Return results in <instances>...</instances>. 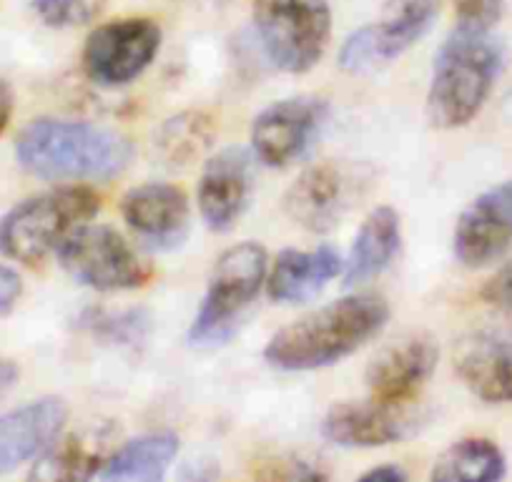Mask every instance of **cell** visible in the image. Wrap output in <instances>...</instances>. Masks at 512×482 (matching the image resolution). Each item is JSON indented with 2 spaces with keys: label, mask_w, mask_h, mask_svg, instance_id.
Segmentation results:
<instances>
[{
  "label": "cell",
  "mask_w": 512,
  "mask_h": 482,
  "mask_svg": "<svg viewBox=\"0 0 512 482\" xmlns=\"http://www.w3.org/2000/svg\"><path fill=\"white\" fill-rule=\"evenodd\" d=\"M387 319L390 304L379 294H349L279 329L264 359L284 372L322 370L377 337Z\"/></svg>",
  "instance_id": "1"
},
{
  "label": "cell",
  "mask_w": 512,
  "mask_h": 482,
  "mask_svg": "<svg viewBox=\"0 0 512 482\" xmlns=\"http://www.w3.org/2000/svg\"><path fill=\"white\" fill-rule=\"evenodd\" d=\"M16 159L43 181H108L128 169L134 146L106 126L36 118L18 134Z\"/></svg>",
  "instance_id": "2"
},
{
  "label": "cell",
  "mask_w": 512,
  "mask_h": 482,
  "mask_svg": "<svg viewBox=\"0 0 512 482\" xmlns=\"http://www.w3.org/2000/svg\"><path fill=\"white\" fill-rule=\"evenodd\" d=\"M502 71V46L490 28L457 26L435 56L427 116L435 129H462L482 111Z\"/></svg>",
  "instance_id": "3"
},
{
  "label": "cell",
  "mask_w": 512,
  "mask_h": 482,
  "mask_svg": "<svg viewBox=\"0 0 512 482\" xmlns=\"http://www.w3.org/2000/svg\"><path fill=\"white\" fill-rule=\"evenodd\" d=\"M98 204L101 199L83 186L31 196L0 219V254L28 267L46 262L73 231L98 214Z\"/></svg>",
  "instance_id": "4"
},
{
  "label": "cell",
  "mask_w": 512,
  "mask_h": 482,
  "mask_svg": "<svg viewBox=\"0 0 512 482\" xmlns=\"http://www.w3.org/2000/svg\"><path fill=\"white\" fill-rule=\"evenodd\" d=\"M267 279V249L256 241H244L226 249L214 264L209 289L189 329L194 347L211 349L229 342L241 317L256 299Z\"/></svg>",
  "instance_id": "5"
},
{
  "label": "cell",
  "mask_w": 512,
  "mask_h": 482,
  "mask_svg": "<svg viewBox=\"0 0 512 482\" xmlns=\"http://www.w3.org/2000/svg\"><path fill=\"white\" fill-rule=\"evenodd\" d=\"M254 26L274 66L307 73L327 51L332 11L327 0H254Z\"/></svg>",
  "instance_id": "6"
},
{
  "label": "cell",
  "mask_w": 512,
  "mask_h": 482,
  "mask_svg": "<svg viewBox=\"0 0 512 482\" xmlns=\"http://www.w3.org/2000/svg\"><path fill=\"white\" fill-rule=\"evenodd\" d=\"M61 267L83 287L96 292H128L149 282L151 272L116 229L83 224L58 249Z\"/></svg>",
  "instance_id": "7"
},
{
  "label": "cell",
  "mask_w": 512,
  "mask_h": 482,
  "mask_svg": "<svg viewBox=\"0 0 512 482\" xmlns=\"http://www.w3.org/2000/svg\"><path fill=\"white\" fill-rule=\"evenodd\" d=\"M440 11V0H387L372 26L354 31L339 51V66L347 73H367L410 51Z\"/></svg>",
  "instance_id": "8"
},
{
  "label": "cell",
  "mask_w": 512,
  "mask_h": 482,
  "mask_svg": "<svg viewBox=\"0 0 512 482\" xmlns=\"http://www.w3.org/2000/svg\"><path fill=\"white\" fill-rule=\"evenodd\" d=\"M161 48V28L151 18H118L88 36L83 68L103 88L126 86L139 78Z\"/></svg>",
  "instance_id": "9"
},
{
  "label": "cell",
  "mask_w": 512,
  "mask_h": 482,
  "mask_svg": "<svg viewBox=\"0 0 512 482\" xmlns=\"http://www.w3.org/2000/svg\"><path fill=\"white\" fill-rule=\"evenodd\" d=\"M455 372L482 402H512V319H490L462 334Z\"/></svg>",
  "instance_id": "10"
},
{
  "label": "cell",
  "mask_w": 512,
  "mask_h": 482,
  "mask_svg": "<svg viewBox=\"0 0 512 482\" xmlns=\"http://www.w3.org/2000/svg\"><path fill=\"white\" fill-rule=\"evenodd\" d=\"M437 344L422 334H410L384 344L367 367V390L374 402L415 407L417 395L437 367Z\"/></svg>",
  "instance_id": "11"
},
{
  "label": "cell",
  "mask_w": 512,
  "mask_h": 482,
  "mask_svg": "<svg viewBox=\"0 0 512 482\" xmlns=\"http://www.w3.org/2000/svg\"><path fill=\"white\" fill-rule=\"evenodd\" d=\"M327 118V103L312 96L284 98L254 118L251 149L267 166H287L307 151Z\"/></svg>",
  "instance_id": "12"
},
{
  "label": "cell",
  "mask_w": 512,
  "mask_h": 482,
  "mask_svg": "<svg viewBox=\"0 0 512 482\" xmlns=\"http://www.w3.org/2000/svg\"><path fill=\"white\" fill-rule=\"evenodd\" d=\"M512 247V181L482 191L457 219L455 254L465 267H487Z\"/></svg>",
  "instance_id": "13"
},
{
  "label": "cell",
  "mask_w": 512,
  "mask_h": 482,
  "mask_svg": "<svg viewBox=\"0 0 512 482\" xmlns=\"http://www.w3.org/2000/svg\"><path fill=\"white\" fill-rule=\"evenodd\" d=\"M420 427L415 407H392L374 402H339L327 412L322 432L329 442L342 447H382L405 440Z\"/></svg>",
  "instance_id": "14"
},
{
  "label": "cell",
  "mask_w": 512,
  "mask_h": 482,
  "mask_svg": "<svg viewBox=\"0 0 512 482\" xmlns=\"http://www.w3.org/2000/svg\"><path fill=\"white\" fill-rule=\"evenodd\" d=\"M121 211L126 224L151 247H179L189 231V199L171 184L136 186L123 196Z\"/></svg>",
  "instance_id": "15"
},
{
  "label": "cell",
  "mask_w": 512,
  "mask_h": 482,
  "mask_svg": "<svg viewBox=\"0 0 512 482\" xmlns=\"http://www.w3.org/2000/svg\"><path fill=\"white\" fill-rule=\"evenodd\" d=\"M68 405L61 397H41L0 415V472L41 457L61 435Z\"/></svg>",
  "instance_id": "16"
},
{
  "label": "cell",
  "mask_w": 512,
  "mask_h": 482,
  "mask_svg": "<svg viewBox=\"0 0 512 482\" xmlns=\"http://www.w3.org/2000/svg\"><path fill=\"white\" fill-rule=\"evenodd\" d=\"M347 206L349 179L332 161L304 169L284 196V211L289 219L314 234L334 229Z\"/></svg>",
  "instance_id": "17"
},
{
  "label": "cell",
  "mask_w": 512,
  "mask_h": 482,
  "mask_svg": "<svg viewBox=\"0 0 512 482\" xmlns=\"http://www.w3.org/2000/svg\"><path fill=\"white\" fill-rule=\"evenodd\" d=\"M249 201V159L226 149L206 164L199 181V211L211 231H229Z\"/></svg>",
  "instance_id": "18"
},
{
  "label": "cell",
  "mask_w": 512,
  "mask_h": 482,
  "mask_svg": "<svg viewBox=\"0 0 512 482\" xmlns=\"http://www.w3.org/2000/svg\"><path fill=\"white\" fill-rule=\"evenodd\" d=\"M342 267V257L332 247L312 252L284 249L269 274V297L279 304L309 302L342 272Z\"/></svg>",
  "instance_id": "19"
},
{
  "label": "cell",
  "mask_w": 512,
  "mask_h": 482,
  "mask_svg": "<svg viewBox=\"0 0 512 482\" xmlns=\"http://www.w3.org/2000/svg\"><path fill=\"white\" fill-rule=\"evenodd\" d=\"M402 244L400 214L392 206H379L364 219L354 236L352 252L344 262V282L347 287L362 284L382 274L397 257Z\"/></svg>",
  "instance_id": "20"
},
{
  "label": "cell",
  "mask_w": 512,
  "mask_h": 482,
  "mask_svg": "<svg viewBox=\"0 0 512 482\" xmlns=\"http://www.w3.org/2000/svg\"><path fill=\"white\" fill-rule=\"evenodd\" d=\"M179 452V437L171 432L136 437L106 457L98 480H161Z\"/></svg>",
  "instance_id": "21"
},
{
  "label": "cell",
  "mask_w": 512,
  "mask_h": 482,
  "mask_svg": "<svg viewBox=\"0 0 512 482\" xmlns=\"http://www.w3.org/2000/svg\"><path fill=\"white\" fill-rule=\"evenodd\" d=\"M505 455L485 437H465L447 447L432 467L437 482H495L505 477Z\"/></svg>",
  "instance_id": "22"
},
{
  "label": "cell",
  "mask_w": 512,
  "mask_h": 482,
  "mask_svg": "<svg viewBox=\"0 0 512 482\" xmlns=\"http://www.w3.org/2000/svg\"><path fill=\"white\" fill-rule=\"evenodd\" d=\"M216 134V126L204 111H186L179 116L169 118L161 126L156 136V156L166 166H189L196 159H201L206 149L211 146Z\"/></svg>",
  "instance_id": "23"
},
{
  "label": "cell",
  "mask_w": 512,
  "mask_h": 482,
  "mask_svg": "<svg viewBox=\"0 0 512 482\" xmlns=\"http://www.w3.org/2000/svg\"><path fill=\"white\" fill-rule=\"evenodd\" d=\"M98 440L83 437H66L63 442H53L38 460L33 470V480H91L103 465V447Z\"/></svg>",
  "instance_id": "24"
},
{
  "label": "cell",
  "mask_w": 512,
  "mask_h": 482,
  "mask_svg": "<svg viewBox=\"0 0 512 482\" xmlns=\"http://www.w3.org/2000/svg\"><path fill=\"white\" fill-rule=\"evenodd\" d=\"M83 327L91 329L96 337L106 339V342L116 344H134L144 342L146 329H149V319L141 312H123V314H106V312H86L83 317Z\"/></svg>",
  "instance_id": "25"
},
{
  "label": "cell",
  "mask_w": 512,
  "mask_h": 482,
  "mask_svg": "<svg viewBox=\"0 0 512 482\" xmlns=\"http://www.w3.org/2000/svg\"><path fill=\"white\" fill-rule=\"evenodd\" d=\"M106 0H33V11L48 28H78L96 21Z\"/></svg>",
  "instance_id": "26"
},
{
  "label": "cell",
  "mask_w": 512,
  "mask_h": 482,
  "mask_svg": "<svg viewBox=\"0 0 512 482\" xmlns=\"http://www.w3.org/2000/svg\"><path fill=\"white\" fill-rule=\"evenodd\" d=\"M462 26L492 28L502 13V0H455Z\"/></svg>",
  "instance_id": "27"
},
{
  "label": "cell",
  "mask_w": 512,
  "mask_h": 482,
  "mask_svg": "<svg viewBox=\"0 0 512 482\" xmlns=\"http://www.w3.org/2000/svg\"><path fill=\"white\" fill-rule=\"evenodd\" d=\"M482 299L492 307L512 312V259L487 279L482 287Z\"/></svg>",
  "instance_id": "28"
},
{
  "label": "cell",
  "mask_w": 512,
  "mask_h": 482,
  "mask_svg": "<svg viewBox=\"0 0 512 482\" xmlns=\"http://www.w3.org/2000/svg\"><path fill=\"white\" fill-rule=\"evenodd\" d=\"M21 292V277H18L11 267H3V264H0V317H6V314L16 307V302L21 299Z\"/></svg>",
  "instance_id": "29"
},
{
  "label": "cell",
  "mask_w": 512,
  "mask_h": 482,
  "mask_svg": "<svg viewBox=\"0 0 512 482\" xmlns=\"http://www.w3.org/2000/svg\"><path fill=\"white\" fill-rule=\"evenodd\" d=\"M362 480L367 482H402L407 480V472L400 465H377L374 470L364 472Z\"/></svg>",
  "instance_id": "30"
},
{
  "label": "cell",
  "mask_w": 512,
  "mask_h": 482,
  "mask_svg": "<svg viewBox=\"0 0 512 482\" xmlns=\"http://www.w3.org/2000/svg\"><path fill=\"white\" fill-rule=\"evenodd\" d=\"M18 382V367L13 365L11 359L0 357V400L16 387Z\"/></svg>",
  "instance_id": "31"
},
{
  "label": "cell",
  "mask_w": 512,
  "mask_h": 482,
  "mask_svg": "<svg viewBox=\"0 0 512 482\" xmlns=\"http://www.w3.org/2000/svg\"><path fill=\"white\" fill-rule=\"evenodd\" d=\"M13 116V91L6 81H0V134L6 131Z\"/></svg>",
  "instance_id": "32"
}]
</instances>
